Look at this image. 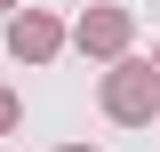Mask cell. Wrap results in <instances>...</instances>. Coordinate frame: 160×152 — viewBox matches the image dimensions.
Here are the masks:
<instances>
[{
	"label": "cell",
	"mask_w": 160,
	"mask_h": 152,
	"mask_svg": "<svg viewBox=\"0 0 160 152\" xmlns=\"http://www.w3.org/2000/svg\"><path fill=\"white\" fill-rule=\"evenodd\" d=\"M8 112H16V104H8V96H0V128H8Z\"/></svg>",
	"instance_id": "7a4b0ae2"
},
{
	"label": "cell",
	"mask_w": 160,
	"mask_h": 152,
	"mask_svg": "<svg viewBox=\"0 0 160 152\" xmlns=\"http://www.w3.org/2000/svg\"><path fill=\"white\" fill-rule=\"evenodd\" d=\"M144 104H152V88H144V72H136V64H128V72L112 80V112H120V120H136Z\"/></svg>",
	"instance_id": "6da1fadb"
}]
</instances>
